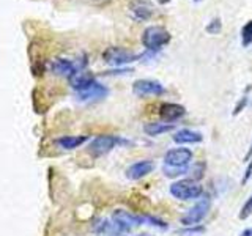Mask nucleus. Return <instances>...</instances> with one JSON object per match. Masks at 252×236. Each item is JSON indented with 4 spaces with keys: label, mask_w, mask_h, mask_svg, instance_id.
Instances as JSON below:
<instances>
[{
    "label": "nucleus",
    "mask_w": 252,
    "mask_h": 236,
    "mask_svg": "<svg viewBox=\"0 0 252 236\" xmlns=\"http://www.w3.org/2000/svg\"><path fill=\"white\" fill-rule=\"evenodd\" d=\"M240 236H252V228H251V230H244Z\"/></svg>",
    "instance_id": "obj_27"
},
{
    "label": "nucleus",
    "mask_w": 252,
    "mask_h": 236,
    "mask_svg": "<svg viewBox=\"0 0 252 236\" xmlns=\"http://www.w3.org/2000/svg\"><path fill=\"white\" fill-rule=\"evenodd\" d=\"M203 232H205V228H203V227L192 225V227H188L186 230H183L181 233H185V235H195V233H203Z\"/></svg>",
    "instance_id": "obj_23"
},
{
    "label": "nucleus",
    "mask_w": 252,
    "mask_h": 236,
    "mask_svg": "<svg viewBox=\"0 0 252 236\" xmlns=\"http://www.w3.org/2000/svg\"><path fill=\"white\" fill-rule=\"evenodd\" d=\"M137 236H152L150 233H140V235H137Z\"/></svg>",
    "instance_id": "obj_28"
},
{
    "label": "nucleus",
    "mask_w": 252,
    "mask_h": 236,
    "mask_svg": "<svg viewBox=\"0 0 252 236\" xmlns=\"http://www.w3.org/2000/svg\"><path fill=\"white\" fill-rule=\"evenodd\" d=\"M170 194L175 197L177 200L188 202V200L199 199V197L203 194V187L197 183L195 179L185 178V179H178L175 183L170 184Z\"/></svg>",
    "instance_id": "obj_1"
},
{
    "label": "nucleus",
    "mask_w": 252,
    "mask_h": 236,
    "mask_svg": "<svg viewBox=\"0 0 252 236\" xmlns=\"http://www.w3.org/2000/svg\"><path fill=\"white\" fill-rule=\"evenodd\" d=\"M155 170V162L150 161V159H144V161H137L134 162L132 165H129L126 169V178L132 179V181H137L148 177L150 173Z\"/></svg>",
    "instance_id": "obj_10"
},
{
    "label": "nucleus",
    "mask_w": 252,
    "mask_h": 236,
    "mask_svg": "<svg viewBox=\"0 0 252 236\" xmlns=\"http://www.w3.org/2000/svg\"><path fill=\"white\" fill-rule=\"evenodd\" d=\"M118 145H131V142L118 136H98L89 144V153L93 156H104Z\"/></svg>",
    "instance_id": "obj_3"
},
{
    "label": "nucleus",
    "mask_w": 252,
    "mask_h": 236,
    "mask_svg": "<svg viewBox=\"0 0 252 236\" xmlns=\"http://www.w3.org/2000/svg\"><path fill=\"white\" fill-rule=\"evenodd\" d=\"M89 140L87 136H65L55 140V145L62 149H66V151H71V149H76L79 147H82L85 142Z\"/></svg>",
    "instance_id": "obj_16"
},
{
    "label": "nucleus",
    "mask_w": 252,
    "mask_h": 236,
    "mask_svg": "<svg viewBox=\"0 0 252 236\" xmlns=\"http://www.w3.org/2000/svg\"><path fill=\"white\" fill-rule=\"evenodd\" d=\"M162 172L167 178H177L180 175H186V173H189V167H169V165H164Z\"/></svg>",
    "instance_id": "obj_19"
},
{
    "label": "nucleus",
    "mask_w": 252,
    "mask_h": 236,
    "mask_svg": "<svg viewBox=\"0 0 252 236\" xmlns=\"http://www.w3.org/2000/svg\"><path fill=\"white\" fill-rule=\"evenodd\" d=\"M241 43L244 47L252 44V21H249L246 26L241 29Z\"/></svg>",
    "instance_id": "obj_20"
},
{
    "label": "nucleus",
    "mask_w": 252,
    "mask_h": 236,
    "mask_svg": "<svg viewBox=\"0 0 252 236\" xmlns=\"http://www.w3.org/2000/svg\"><path fill=\"white\" fill-rule=\"evenodd\" d=\"M94 82H96V79L93 77V74L82 73V71H79L77 74H74L73 77L69 79V84H71V87H73V90L76 93H82L85 90H89Z\"/></svg>",
    "instance_id": "obj_13"
},
{
    "label": "nucleus",
    "mask_w": 252,
    "mask_h": 236,
    "mask_svg": "<svg viewBox=\"0 0 252 236\" xmlns=\"http://www.w3.org/2000/svg\"><path fill=\"white\" fill-rule=\"evenodd\" d=\"M131 18L137 22H142V21H148L150 18L153 16V8L150 6L148 3L145 2H137L131 6Z\"/></svg>",
    "instance_id": "obj_17"
},
{
    "label": "nucleus",
    "mask_w": 252,
    "mask_h": 236,
    "mask_svg": "<svg viewBox=\"0 0 252 236\" xmlns=\"http://www.w3.org/2000/svg\"><path fill=\"white\" fill-rule=\"evenodd\" d=\"M175 129V126L172 123H147L144 126V132L147 134L148 137H158L161 136V134H165V132H170Z\"/></svg>",
    "instance_id": "obj_18"
},
{
    "label": "nucleus",
    "mask_w": 252,
    "mask_h": 236,
    "mask_svg": "<svg viewBox=\"0 0 252 236\" xmlns=\"http://www.w3.org/2000/svg\"><path fill=\"white\" fill-rule=\"evenodd\" d=\"M192 149L178 147L172 148L164 154V164L169 167H188L189 162L192 161Z\"/></svg>",
    "instance_id": "obj_6"
},
{
    "label": "nucleus",
    "mask_w": 252,
    "mask_h": 236,
    "mask_svg": "<svg viewBox=\"0 0 252 236\" xmlns=\"http://www.w3.org/2000/svg\"><path fill=\"white\" fill-rule=\"evenodd\" d=\"M49 68L52 71V74L68 77V79H71L74 74H77L79 71H81V66L76 65L74 61H71L68 59H54L49 63Z\"/></svg>",
    "instance_id": "obj_8"
},
{
    "label": "nucleus",
    "mask_w": 252,
    "mask_h": 236,
    "mask_svg": "<svg viewBox=\"0 0 252 236\" xmlns=\"http://www.w3.org/2000/svg\"><path fill=\"white\" fill-rule=\"evenodd\" d=\"M252 214V194H251V197L246 200V203L243 205V208H241V211H240V219L241 220H244V219H248L249 216Z\"/></svg>",
    "instance_id": "obj_21"
},
{
    "label": "nucleus",
    "mask_w": 252,
    "mask_h": 236,
    "mask_svg": "<svg viewBox=\"0 0 252 236\" xmlns=\"http://www.w3.org/2000/svg\"><path fill=\"white\" fill-rule=\"evenodd\" d=\"M203 140V136L202 132L199 131H192V129H180L175 132V136H173V142L175 144H200V142Z\"/></svg>",
    "instance_id": "obj_14"
},
{
    "label": "nucleus",
    "mask_w": 252,
    "mask_h": 236,
    "mask_svg": "<svg viewBox=\"0 0 252 236\" xmlns=\"http://www.w3.org/2000/svg\"><path fill=\"white\" fill-rule=\"evenodd\" d=\"M251 175H252V161H251V164L248 165V169H246V175H244V178L241 179V183L244 184V183H248V179L251 178Z\"/></svg>",
    "instance_id": "obj_25"
},
{
    "label": "nucleus",
    "mask_w": 252,
    "mask_h": 236,
    "mask_svg": "<svg viewBox=\"0 0 252 236\" xmlns=\"http://www.w3.org/2000/svg\"><path fill=\"white\" fill-rule=\"evenodd\" d=\"M246 104H248V98L244 96V98H243V99L238 102V106L235 107V110H233V115H238V114L241 112V110H243L244 107H246Z\"/></svg>",
    "instance_id": "obj_24"
},
{
    "label": "nucleus",
    "mask_w": 252,
    "mask_h": 236,
    "mask_svg": "<svg viewBox=\"0 0 252 236\" xmlns=\"http://www.w3.org/2000/svg\"><path fill=\"white\" fill-rule=\"evenodd\" d=\"M112 219L115 220V222L122 224L123 227L129 228V230H131V227L147 224L145 214H134V212L125 211V209H115L114 214H112Z\"/></svg>",
    "instance_id": "obj_9"
},
{
    "label": "nucleus",
    "mask_w": 252,
    "mask_h": 236,
    "mask_svg": "<svg viewBox=\"0 0 252 236\" xmlns=\"http://www.w3.org/2000/svg\"><path fill=\"white\" fill-rule=\"evenodd\" d=\"M106 96H107V88L104 85H101L98 81L94 82L89 90L77 93V98L81 101H94V99H102Z\"/></svg>",
    "instance_id": "obj_15"
},
{
    "label": "nucleus",
    "mask_w": 252,
    "mask_h": 236,
    "mask_svg": "<svg viewBox=\"0 0 252 236\" xmlns=\"http://www.w3.org/2000/svg\"><path fill=\"white\" fill-rule=\"evenodd\" d=\"M194 2H200V0H194Z\"/></svg>",
    "instance_id": "obj_29"
},
{
    "label": "nucleus",
    "mask_w": 252,
    "mask_h": 236,
    "mask_svg": "<svg viewBox=\"0 0 252 236\" xmlns=\"http://www.w3.org/2000/svg\"><path fill=\"white\" fill-rule=\"evenodd\" d=\"M185 114H186V109L180 104H173V102H165V104H162L159 107V117L164 123L177 121Z\"/></svg>",
    "instance_id": "obj_12"
},
{
    "label": "nucleus",
    "mask_w": 252,
    "mask_h": 236,
    "mask_svg": "<svg viewBox=\"0 0 252 236\" xmlns=\"http://www.w3.org/2000/svg\"><path fill=\"white\" fill-rule=\"evenodd\" d=\"M220 29H222V26H220V19H213L210 24H208V27H207V31L211 35H216L220 31Z\"/></svg>",
    "instance_id": "obj_22"
},
{
    "label": "nucleus",
    "mask_w": 252,
    "mask_h": 236,
    "mask_svg": "<svg viewBox=\"0 0 252 236\" xmlns=\"http://www.w3.org/2000/svg\"><path fill=\"white\" fill-rule=\"evenodd\" d=\"M210 206H211L210 199H202L200 202H197L194 206L189 209L183 217H181V224H183L185 227L199 225L205 219V216L208 214Z\"/></svg>",
    "instance_id": "obj_5"
},
{
    "label": "nucleus",
    "mask_w": 252,
    "mask_h": 236,
    "mask_svg": "<svg viewBox=\"0 0 252 236\" xmlns=\"http://www.w3.org/2000/svg\"><path fill=\"white\" fill-rule=\"evenodd\" d=\"M93 230L96 235H107V236H115L125 232H129V228L123 227L122 224L115 222V220H107V219H99L96 224L93 225Z\"/></svg>",
    "instance_id": "obj_11"
},
{
    "label": "nucleus",
    "mask_w": 252,
    "mask_h": 236,
    "mask_svg": "<svg viewBox=\"0 0 252 236\" xmlns=\"http://www.w3.org/2000/svg\"><path fill=\"white\" fill-rule=\"evenodd\" d=\"M144 55L142 54H134L129 52L126 49H122V47H109L107 51H104L102 54V59L110 66H125V65H129V63H134L140 60Z\"/></svg>",
    "instance_id": "obj_4"
},
{
    "label": "nucleus",
    "mask_w": 252,
    "mask_h": 236,
    "mask_svg": "<svg viewBox=\"0 0 252 236\" xmlns=\"http://www.w3.org/2000/svg\"><path fill=\"white\" fill-rule=\"evenodd\" d=\"M170 43V33L161 26H150L142 33V44L147 51H159Z\"/></svg>",
    "instance_id": "obj_2"
},
{
    "label": "nucleus",
    "mask_w": 252,
    "mask_h": 236,
    "mask_svg": "<svg viewBox=\"0 0 252 236\" xmlns=\"http://www.w3.org/2000/svg\"><path fill=\"white\" fill-rule=\"evenodd\" d=\"M251 156H252V144H251V147H249V149H248V153H246V156H244V159H251Z\"/></svg>",
    "instance_id": "obj_26"
},
{
    "label": "nucleus",
    "mask_w": 252,
    "mask_h": 236,
    "mask_svg": "<svg viewBox=\"0 0 252 236\" xmlns=\"http://www.w3.org/2000/svg\"><path fill=\"white\" fill-rule=\"evenodd\" d=\"M132 93L136 96H161L165 93V88L161 82L152 79H139L132 84Z\"/></svg>",
    "instance_id": "obj_7"
}]
</instances>
